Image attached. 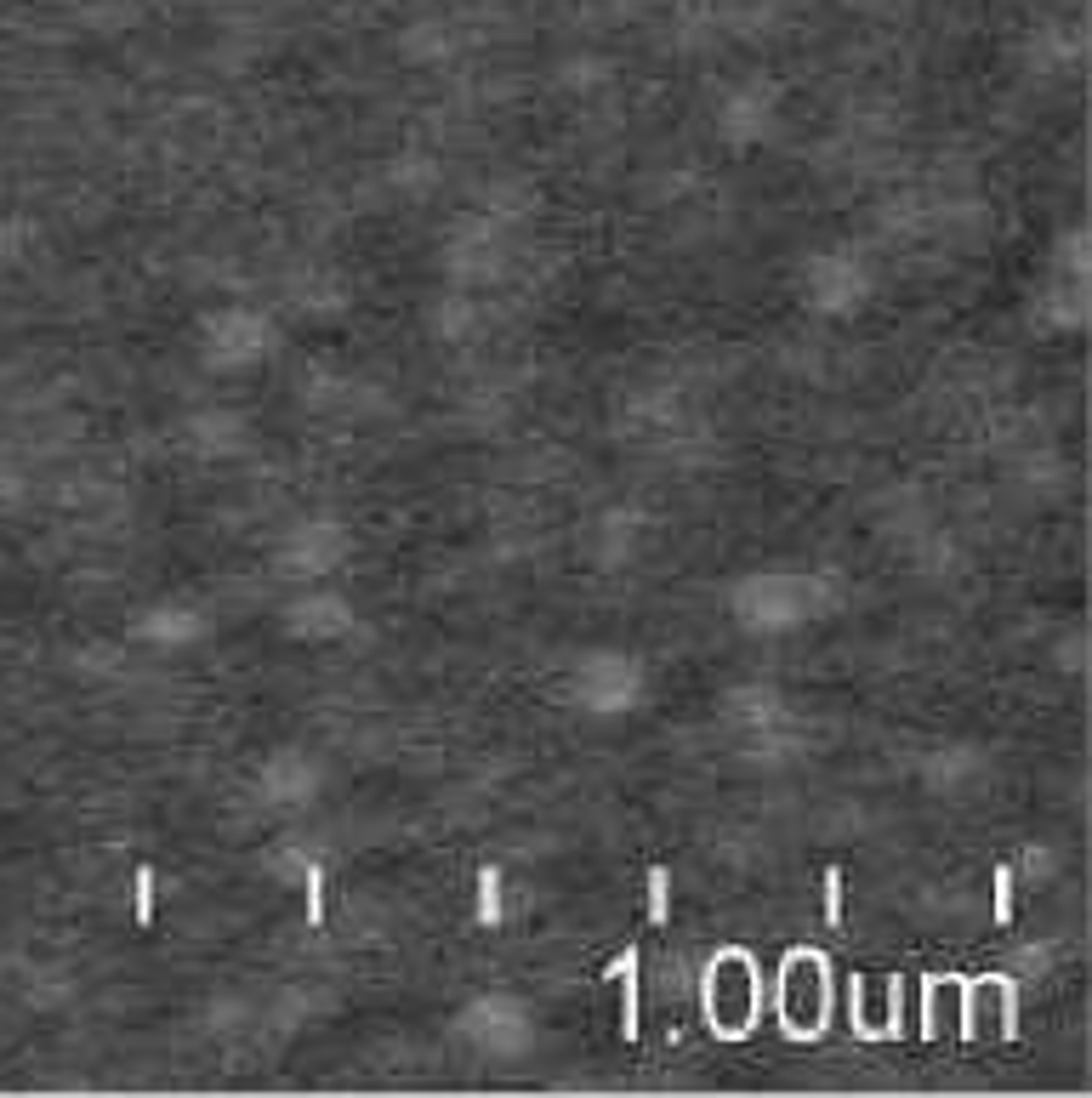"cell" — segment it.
Wrapping results in <instances>:
<instances>
[{"mask_svg":"<svg viewBox=\"0 0 1092 1098\" xmlns=\"http://www.w3.org/2000/svg\"><path fill=\"white\" fill-rule=\"evenodd\" d=\"M934 990H939V979L934 973H922V1036L934 1041Z\"/></svg>","mask_w":1092,"mask_h":1098,"instance_id":"cell-11","label":"cell"},{"mask_svg":"<svg viewBox=\"0 0 1092 1098\" xmlns=\"http://www.w3.org/2000/svg\"><path fill=\"white\" fill-rule=\"evenodd\" d=\"M991 984H996V990H1002V1036L1013 1041V1036H1019V984L1007 979V973H1002V979H996V973H991Z\"/></svg>","mask_w":1092,"mask_h":1098,"instance_id":"cell-4","label":"cell"},{"mask_svg":"<svg viewBox=\"0 0 1092 1098\" xmlns=\"http://www.w3.org/2000/svg\"><path fill=\"white\" fill-rule=\"evenodd\" d=\"M825 922L842 928V871H825Z\"/></svg>","mask_w":1092,"mask_h":1098,"instance_id":"cell-7","label":"cell"},{"mask_svg":"<svg viewBox=\"0 0 1092 1098\" xmlns=\"http://www.w3.org/2000/svg\"><path fill=\"white\" fill-rule=\"evenodd\" d=\"M666 916H672V871L655 866L649 871V922L666 928Z\"/></svg>","mask_w":1092,"mask_h":1098,"instance_id":"cell-3","label":"cell"},{"mask_svg":"<svg viewBox=\"0 0 1092 1098\" xmlns=\"http://www.w3.org/2000/svg\"><path fill=\"white\" fill-rule=\"evenodd\" d=\"M888 990H893V1008H888V1025H882V1041H899V1036H905V979L893 973Z\"/></svg>","mask_w":1092,"mask_h":1098,"instance_id":"cell-5","label":"cell"},{"mask_svg":"<svg viewBox=\"0 0 1092 1098\" xmlns=\"http://www.w3.org/2000/svg\"><path fill=\"white\" fill-rule=\"evenodd\" d=\"M131 888H137V928H148V922H154V871L143 866Z\"/></svg>","mask_w":1092,"mask_h":1098,"instance_id":"cell-6","label":"cell"},{"mask_svg":"<svg viewBox=\"0 0 1092 1098\" xmlns=\"http://www.w3.org/2000/svg\"><path fill=\"white\" fill-rule=\"evenodd\" d=\"M478 922H484V928L501 922V871H495V866L478 871Z\"/></svg>","mask_w":1092,"mask_h":1098,"instance_id":"cell-2","label":"cell"},{"mask_svg":"<svg viewBox=\"0 0 1092 1098\" xmlns=\"http://www.w3.org/2000/svg\"><path fill=\"white\" fill-rule=\"evenodd\" d=\"M604 979H620V1041H637V951H620L604 968Z\"/></svg>","mask_w":1092,"mask_h":1098,"instance_id":"cell-1","label":"cell"},{"mask_svg":"<svg viewBox=\"0 0 1092 1098\" xmlns=\"http://www.w3.org/2000/svg\"><path fill=\"white\" fill-rule=\"evenodd\" d=\"M308 922H325V877H319V866H308Z\"/></svg>","mask_w":1092,"mask_h":1098,"instance_id":"cell-9","label":"cell"},{"mask_svg":"<svg viewBox=\"0 0 1092 1098\" xmlns=\"http://www.w3.org/2000/svg\"><path fill=\"white\" fill-rule=\"evenodd\" d=\"M956 990H962V1041H973V1025H978V1013H973V990H978V979H956Z\"/></svg>","mask_w":1092,"mask_h":1098,"instance_id":"cell-10","label":"cell"},{"mask_svg":"<svg viewBox=\"0 0 1092 1098\" xmlns=\"http://www.w3.org/2000/svg\"><path fill=\"white\" fill-rule=\"evenodd\" d=\"M996 922H1002V928L1013 922V871H1007V866L996 871Z\"/></svg>","mask_w":1092,"mask_h":1098,"instance_id":"cell-8","label":"cell"}]
</instances>
